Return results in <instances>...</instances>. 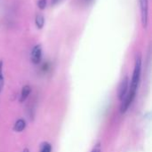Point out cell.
I'll list each match as a JSON object with an SVG mask.
<instances>
[{"label":"cell","instance_id":"6da1fadb","mask_svg":"<svg viewBox=\"0 0 152 152\" xmlns=\"http://www.w3.org/2000/svg\"><path fill=\"white\" fill-rule=\"evenodd\" d=\"M141 74H142V57L140 55H137V57L135 59L134 69L131 83L129 85V89H128L126 96L122 101V104H121V108H120L122 113H125L128 110L129 106L132 104L134 99L135 98L138 86H139V83L141 80Z\"/></svg>","mask_w":152,"mask_h":152},{"label":"cell","instance_id":"7a4b0ae2","mask_svg":"<svg viewBox=\"0 0 152 152\" xmlns=\"http://www.w3.org/2000/svg\"><path fill=\"white\" fill-rule=\"evenodd\" d=\"M140 8H141V19L142 24L144 28L148 26L149 20V0H140Z\"/></svg>","mask_w":152,"mask_h":152},{"label":"cell","instance_id":"3957f363","mask_svg":"<svg viewBox=\"0 0 152 152\" xmlns=\"http://www.w3.org/2000/svg\"><path fill=\"white\" fill-rule=\"evenodd\" d=\"M128 89H129V78L127 76H126L122 79V81L119 85V88H118V98L121 102L126 96Z\"/></svg>","mask_w":152,"mask_h":152},{"label":"cell","instance_id":"277c9868","mask_svg":"<svg viewBox=\"0 0 152 152\" xmlns=\"http://www.w3.org/2000/svg\"><path fill=\"white\" fill-rule=\"evenodd\" d=\"M42 45H36L30 53V59L31 61L34 64H38L40 63L41 60H42Z\"/></svg>","mask_w":152,"mask_h":152},{"label":"cell","instance_id":"5b68a950","mask_svg":"<svg viewBox=\"0 0 152 152\" xmlns=\"http://www.w3.org/2000/svg\"><path fill=\"white\" fill-rule=\"evenodd\" d=\"M31 92V87L29 86H24L21 89V92H20V102H23L24 101H26V99L28 97L29 94Z\"/></svg>","mask_w":152,"mask_h":152},{"label":"cell","instance_id":"8992f818","mask_svg":"<svg viewBox=\"0 0 152 152\" xmlns=\"http://www.w3.org/2000/svg\"><path fill=\"white\" fill-rule=\"evenodd\" d=\"M25 127H26V121L22 118H20L15 122L14 126H13V130L15 132L20 133V132L23 131L25 129Z\"/></svg>","mask_w":152,"mask_h":152},{"label":"cell","instance_id":"52a82bcc","mask_svg":"<svg viewBox=\"0 0 152 152\" xmlns=\"http://www.w3.org/2000/svg\"><path fill=\"white\" fill-rule=\"evenodd\" d=\"M35 23H36V26L38 29H41L43 28L44 25H45V18L44 16L41 14V13H37L36 15V18H35Z\"/></svg>","mask_w":152,"mask_h":152},{"label":"cell","instance_id":"ba28073f","mask_svg":"<svg viewBox=\"0 0 152 152\" xmlns=\"http://www.w3.org/2000/svg\"><path fill=\"white\" fill-rule=\"evenodd\" d=\"M4 77L3 73V61H0V94L4 88Z\"/></svg>","mask_w":152,"mask_h":152},{"label":"cell","instance_id":"9c48e42d","mask_svg":"<svg viewBox=\"0 0 152 152\" xmlns=\"http://www.w3.org/2000/svg\"><path fill=\"white\" fill-rule=\"evenodd\" d=\"M40 152H52V146H51V144L48 143V142H45L42 145L41 151Z\"/></svg>","mask_w":152,"mask_h":152},{"label":"cell","instance_id":"30bf717a","mask_svg":"<svg viewBox=\"0 0 152 152\" xmlns=\"http://www.w3.org/2000/svg\"><path fill=\"white\" fill-rule=\"evenodd\" d=\"M47 5V0H38L37 2V6L40 10H44L45 9Z\"/></svg>","mask_w":152,"mask_h":152},{"label":"cell","instance_id":"8fae6325","mask_svg":"<svg viewBox=\"0 0 152 152\" xmlns=\"http://www.w3.org/2000/svg\"><path fill=\"white\" fill-rule=\"evenodd\" d=\"M91 152H101V143L96 144Z\"/></svg>","mask_w":152,"mask_h":152},{"label":"cell","instance_id":"7c38bea8","mask_svg":"<svg viewBox=\"0 0 152 152\" xmlns=\"http://www.w3.org/2000/svg\"><path fill=\"white\" fill-rule=\"evenodd\" d=\"M60 0H52V4H56Z\"/></svg>","mask_w":152,"mask_h":152},{"label":"cell","instance_id":"4fadbf2b","mask_svg":"<svg viewBox=\"0 0 152 152\" xmlns=\"http://www.w3.org/2000/svg\"><path fill=\"white\" fill-rule=\"evenodd\" d=\"M23 152H28V149H24Z\"/></svg>","mask_w":152,"mask_h":152},{"label":"cell","instance_id":"5bb4252c","mask_svg":"<svg viewBox=\"0 0 152 152\" xmlns=\"http://www.w3.org/2000/svg\"><path fill=\"white\" fill-rule=\"evenodd\" d=\"M85 1H86V2H88V3H89V2H90L91 0H85Z\"/></svg>","mask_w":152,"mask_h":152}]
</instances>
